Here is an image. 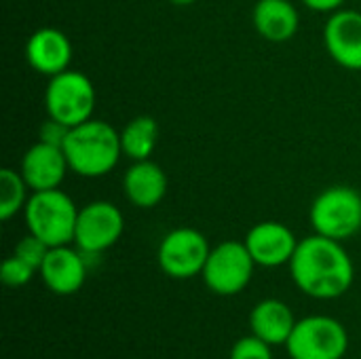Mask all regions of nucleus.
Instances as JSON below:
<instances>
[{
	"label": "nucleus",
	"instance_id": "f3484780",
	"mask_svg": "<svg viewBox=\"0 0 361 359\" xmlns=\"http://www.w3.org/2000/svg\"><path fill=\"white\" fill-rule=\"evenodd\" d=\"M294 311L279 298L260 300L250 313V330L254 336L262 339L271 347L286 345L296 326Z\"/></svg>",
	"mask_w": 361,
	"mask_h": 359
},
{
	"label": "nucleus",
	"instance_id": "7ed1b4c3",
	"mask_svg": "<svg viewBox=\"0 0 361 359\" xmlns=\"http://www.w3.org/2000/svg\"><path fill=\"white\" fill-rule=\"evenodd\" d=\"M23 218L27 233L36 235L47 245L57 248L74 243L78 207L61 188L32 193L23 207Z\"/></svg>",
	"mask_w": 361,
	"mask_h": 359
},
{
	"label": "nucleus",
	"instance_id": "20e7f679",
	"mask_svg": "<svg viewBox=\"0 0 361 359\" xmlns=\"http://www.w3.org/2000/svg\"><path fill=\"white\" fill-rule=\"evenodd\" d=\"M309 218L317 235L347 241L361 231V193L347 184L328 186L313 199Z\"/></svg>",
	"mask_w": 361,
	"mask_h": 359
},
{
	"label": "nucleus",
	"instance_id": "aec40b11",
	"mask_svg": "<svg viewBox=\"0 0 361 359\" xmlns=\"http://www.w3.org/2000/svg\"><path fill=\"white\" fill-rule=\"evenodd\" d=\"M34 273H38L34 267H30L25 260H21L19 256L11 254L4 262H2V269H0V277H2V284L6 288H23L32 281Z\"/></svg>",
	"mask_w": 361,
	"mask_h": 359
},
{
	"label": "nucleus",
	"instance_id": "dca6fc26",
	"mask_svg": "<svg viewBox=\"0 0 361 359\" xmlns=\"http://www.w3.org/2000/svg\"><path fill=\"white\" fill-rule=\"evenodd\" d=\"M252 21L256 32L269 42H288L300 28L298 8L290 0H258Z\"/></svg>",
	"mask_w": 361,
	"mask_h": 359
},
{
	"label": "nucleus",
	"instance_id": "6e6552de",
	"mask_svg": "<svg viewBox=\"0 0 361 359\" xmlns=\"http://www.w3.org/2000/svg\"><path fill=\"white\" fill-rule=\"evenodd\" d=\"M212 245L207 237L190 226L169 231L159 243V267L173 279H190L203 273Z\"/></svg>",
	"mask_w": 361,
	"mask_h": 359
},
{
	"label": "nucleus",
	"instance_id": "9d476101",
	"mask_svg": "<svg viewBox=\"0 0 361 359\" xmlns=\"http://www.w3.org/2000/svg\"><path fill=\"white\" fill-rule=\"evenodd\" d=\"M243 243L252 254L254 262L264 269H277L290 264L298 248V239L294 231L277 220H264L254 224L247 231Z\"/></svg>",
	"mask_w": 361,
	"mask_h": 359
},
{
	"label": "nucleus",
	"instance_id": "f257e3e1",
	"mask_svg": "<svg viewBox=\"0 0 361 359\" xmlns=\"http://www.w3.org/2000/svg\"><path fill=\"white\" fill-rule=\"evenodd\" d=\"M288 267L296 288L317 300L341 298L355 279V264L343 241L317 233L298 241Z\"/></svg>",
	"mask_w": 361,
	"mask_h": 359
},
{
	"label": "nucleus",
	"instance_id": "ddd939ff",
	"mask_svg": "<svg viewBox=\"0 0 361 359\" xmlns=\"http://www.w3.org/2000/svg\"><path fill=\"white\" fill-rule=\"evenodd\" d=\"M40 277L42 284L59 296H70L76 294L87 279V264H85V254L76 248L70 245H57L51 248L42 267H40Z\"/></svg>",
	"mask_w": 361,
	"mask_h": 359
},
{
	"label": "nucleus",
	"instance_id": "1a4fd4ad",
	"mask_svg": "<svg viewBox=\"0 0 361 359\" xmlns=\"http://www.w3.org/2000/svg\"><path fill=\"white\" fill-rule=\"evenodd\" d=\"M125 231L123 212L112 201H91L78 209L74 245L85 256H95L110 250Z\"/></svg>",
	"mask_w": 361,
	"mask_h": 359
},
{
	"label": "nucleus",
	"instance_id": "423d86ee",
	"mask_svg": "<svg viewBox=\"0 0 361 359\" xmlns=\"http://www.w3.org/2000/svg\"><path fill=\"white\" fill-rule=\"evenodd\" d=\"M286 349L292 359H343L349 349V332L330 315H309L296 322Z\"/></svg>",
	"mask_w": 361,
	"mask_h": 359
},
{
	"label": "nucleus",
	"instance_id": "f8f14e48",
	"mask_svg": "<svg viewBox=\"0 0 361 359\" xmlns=\"http://www.w3.org/2000/svg\"><path fill=\"white\" fill-rule=\"evenodd\" d=\"M19 171L25 184L30 186V190L38 193V190L59 188L66 174L70 171V165H68L63 148L38 140L21 157Z\"/></svg>",
	"mask_w": 361,
	"mask_h": 359
},
{
	"label": "nucleus",
	"instance_id": "393cba45",
	"mask_svg": "<svg viewBox=\"0 0 361 359\" xmlns=\"http://www.w3.org/2000/svg\"><path fill=\"white\" fill-rule=\"evenodd\" d=\"M171 4H176V6H188V4H192V2H197V0H169Z\"/></svg>",
	"mask_w": 361,
	"mask_h": 359
},
{
	"label": "nucleus",
	"instance_id": "b1692460",
	"mask_svg": "<svg viewBox=\"0 0 361 359\" xmlns=\"http://www.w3.org/2000/svg\"><path fill=\"white\" fill-rule=\"evenodd\" d=\"M307 8L317 11V13H334L338 8H343V4L347 0H302Z\"/></svg>",
	"mask_w": 361,
	"mask_h": 359
},
{
	"label": "nucleus",
	"instance_id": "412c9836",
	"mask_svg": "<svg viewBox=\"0 0 361 359\" xmlns=\"http://www.w3.org/2000/svg\"><path fill=\"white\" fill-rule=\"evenodd\" d=\"M49 250H51V245H47V243H44L42 239H38L36 235L27 233V235L15 245L13 254L19 256L21 260H25V262H27L30 267H34L36 271H40V267H42L44 258H47V254H49Z\"/></svg>",
	"mask_w": 361,
	"mask_h": 359
},
{
	"label": "nucleus",
	"instance_id": "a211bd4d",
	"mask_svg": "<svg viewBox=\"0 0 361 359\" xmlns=\"http://www.w3.org/2000/svg\"><path fill=\"white\" fill-rule=\"evenodd\" d=\"M157 144H159V123L148 114H140L131 118L121 131L123 154L129 157L131 161L150 159Z\"/></svg>",
	"mask_w": 361,
	"mask_h": 359
},
{
	"label": "nucleus",
	"instance_id": "f03ea898",
	"mask_svg": "<svg viewBox=\"0 0 361 359\" xmlns=\"http://www.w3.org/2000/svg\"><path fill=\"white\" fill-rule=\"evenodd\" d=\"M63 152L70 171L82 178H102L116 167L123 154L121 133L106 121L89 118L70 127Z\"/></svg>",
	"mask_w": 361,
	"mask_h": 359
},
{
	"label": "nucleus",
	"instance_id": "9b49d317",
	"mask_svg": "<svg viewBox=\"0 0 361 359\" xmlns=\"http://www.w3.org/2000/svg\"><path fill=\"white\" fill-rule=\"evenodd\" d=\"M324 42L330 57L347 68L361 70V13L353 8H338L330 13L324 28Z\"/></svg>",
	"mask_w": 361,
	"mask_h": 359
},
{
	"label": "nucleus",
	"instance_id": "6ab92c4d",
	"mask_svg": "<svg viewBox=\"0 0 361 359\" xmlns=\"http://www.w3.org/2000/svg\"><path fill=\"white\" fill-rule=\"evenodd\" d=\"M27 190L21 171L4 167L0 171V220L8 222L15 214H19L27 203Z\"/></svg>",
	"mask_w": 361,
	"mask_h": 359
},
{
	"label": "nucleus",
	"instance_id": "2eb2a0df",
	"mask_svg": "<svg viewBox=\"0 0 361 359\" xmlns=\"http://www.w3.org/2000/svg\"><path fill=\"white\" fill-rule=\"evenodd\" d=\"M169 188L167 174L163 167L150 159L146 161H133L129 169L123 176V190L131 205L140 209H152L157 207Z\"/></svg>",
	"mask_w": 361,
	"mask_h": 359
},
{
	"label": "nucleus",
	"instance_id": "39448f33",
	"mask_svg": "<svg viewBox=\"0 0 361 359\" xmlns=\"http://www.w3.org/2000/svg\"><path fill=\"white\" fill-rule=\"evenodd\" d=\"M47 114L68 127H76L93 118L95 87L89 76L76 70H66L49 78L44 91Z\"/></svg>",
	"mask_w": 361,
	"mask_h": 359
},
{
	"label": "nucleus",
	"instance_id": "4be33fe9",
	"mask_svg": "<svg viewBox=\"0 0 361 359\" xmlns=\"http://www.w3.org/2000/svg\"><path fill=\"white\" fill-rule=\"evenodd\" d=\"M228 359H273V349L262 339L250 334L233 345Z\"/></svg>",
	"mask_w": 361,
	"mask_h": 359
},
{
	"label": "nucleus",
	"instance_id": "4468645a",
	"mask_svg": "<svg viewBox=\"0 0 361 359\" xmlns=\"http://www.w3.org/2000/svg\"><path fill=\"white\" fill-rule=\"evenodd\" d=\"M25 59L32 70L51 78L70 68L72 42L57 28H40L25 42Z\"/></svg>",
	"mask_w": 361,
	"mask_h": 359
},
{
	"label": "nucleus",
	"instance_id": "0eeeda50",
	"mask_svg": "<svg viewBox=\"0 0 361 359\" xmlns=\"http://www.w3.org/2000/svg\"><path fill=\"white\" fill-rule=\"evenodd\" d=\"M256 267L243 241H222L212 248L201 275L214 294L235 296L250 286Z\"/></svg>",
	"mask_w": 361,
	"mask_h": 359
},
{
	"label": "nucleus",
	"instance_id": "5701e85b",
	"mask_svg": "<svg viewBox=\"0 0 361 359\" xmlns=\"http://www.w3.org/2000/svg\"><path fill=\"white\" fill-rule=\"evenodd\" d=\"M68 133H70V127H68V125H63V123H59V121H55V118L49 116V118L40 125L38 140L63 148V142H66Z\"/></svg>",
	"mask_w": 361,
	"mask_h": 359
}]
</instances>
